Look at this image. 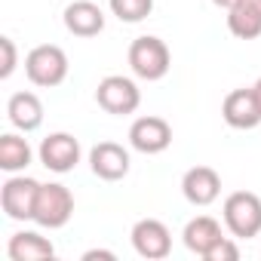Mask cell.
<instances>
[{"instance_id":"6da1fadb","label":"cell","mask_w":261,"mask_h":261,"mask_svg":"<svg viewBox=\"0 0 261 261\" xmlns=\"http://www.w3.org/2000/svg\"><path fill=\"white\" fill-rule=\"evenodd\" d=\"M129 68H133V74L139 80H148V83L163 80L172 68V53L160 37L142 34L129 43Z\"/></svg>"},{"instance_id":"7a4b0ae2","label":"cell","mask_w":261,"mask_h":261,"mask_svg":"<svg viewBox=\"0 0 261 261\" xmlns=\"http://www.w3.org/2000/svg\"><path fill=\"white\" fill-rule=\"evenodd\" d=\"M68 68H71V65H68V56H65V49L56 46V43H40V46H34V49L25 56V74H28V80H31L34 86H40V89H53V86L65 83Z\"/></svg>"},{"instance_id":"3957f363","label":"cell","mask_w":261,"mask_h":261,"mask_svg":"<svg viewBox=\"0 0 261 261\" xmlns=\"http://www.w3.org/2000/svg\"><path fill=\"white\" fill-rule=\"evenodd\" d=\"M224 224L237 240H252L261 233V197L252 191H233L224 200Z\"/></svg>"},{"instance_id":"277c9868","label":"cell","mask_w":261,"mask_h":261,"mask_svg":"<svg viewBox=\"0 0 261 261\" xmlns=\"http://www.w3.org/2000/svg\"><path fill=\"white\" fill-rule=\"evenodd\" d=\"M95 101L101 111L114 114V117H126V114H136L142 105V89L133 77H123V74H108L105 80H98L95 86Z\"/></svg>"},{"instance_id":"5b68a950","label":"cell","mask_w":261,"mask_h":261,"mask_svg":"<svg viewBox=\"0 0 261 261\" xmlns=\"http://www.w3.org/2000/svg\"><path fill=\"white\" fill-rule=\"evenodd\" d=\"M71 215H74V194L59 181L40 185L37 206H34V224L46 230H59L71 221Z\"/></svg>"},{"instance_id":"8992f818","label":"cell","mask_w":261,"mask_h":261,"mask_svg":"<svg viewBox=\"0 0 261 261\" xmlns=\"http://www.w3.org/2000/svg\"><path fill=\"white\" fill-rule=\"evenodd\" d=\"M40 181L31 175H13L0 188V209L13 221H34V206H37Z\"/></svg>"},{"instance_id":"52a82bcc","label":"cell","mask_w":261,"mask_h":261,"mask_svg":"<svg viewBox=\"0 0 261 261\" xmlns=\"http://www.w3.org/2000/svg\"><path fill=\"white\" fill-rule=\"evenodd\" d=\"M80 142L71 136V133H49L43 142H40V148H37V157H40V163L49 169V172H56V175H65V172H71L77 163H80Z\"/></svg>"},{"instance_id":"ba28073f","label":"cell","mask_w":261,"mask_h":261,"mask_svg":"<svg viewBox=\"0 0 261 261\" xmlns=\"http://www.w3.org/2000/svg\"><path fill=\"white\" fill-rule=\"evenodd\" d=\"M129 237H133V249L148 261H160L172 252V233L160 218H139Z\"/></svg>"},{"instance_id":"9c48e42d","label":"cell","mask_w":261,"mask_h":261,"mask_svg":"<svg viewBox=\"0 0 261 261\" xmlns=\"http://www.w3.org/2000/svg\"><path fill=\"white\" fill-rule=\"evenodd\" d=\"M129 145H133L139 154H163L172 145V126L163 117H139L133 126H129Z\"/></svg>"},{"instance_id":"30bf717a","label":"cell","mask_w":261,"mask_h":261,"mask_svg":"<svg viewBox=\"0 0 261 261\" xmlns=\"http://www.w3.org/2000/svg\"><path fill=\"white\" fill-rule=\"evenodd\" d=\"M129 166H133L129 151L123 145H117V142H98L89 151V169L101 181H120V178H126Z\"/></svg>"},{"instance_id":"8fae6325","label":"cell","mask_w":261,"mask_h":261,"mask_svg":"<svg viewBox=\"0 0 261 261\" xmlns=\"http://www.w3.org/2000/svg\"><path fill=\"white\" fill-rule=\"evenodd\" d=\"M181 194L191 206H209L221 197V175L212 166H191L181 175Z\"/></svg>"},{"instance_id":"7c38bea8","label":"cell","mask_w":261,"mask_h":261,"mask_svg":"<svg viewBox=\"0 0 261 261\" xmlns=\"http://www.w3.org/2000/svg\"><path fill=\"white\" fill-rule=\"evenodd\" d=\"M221 117L230 129H255L261 123V108L252 89H233L221 101Z\"/></svg>"},{"instance_id":"4fadbf2b","label":"cell","mask_w":261,"mask_h":261,"mask_svg":"<svg viewBox=\"0 0 261 261\" xmlns=\"http://www.w3.org/2000/svg\"><path fill=\"white\" fill-rule=\"evenodd\" d=\"M62 19L74 37H95L105 31V13L92 0H74V4H68Z\"/></svg>"},{"instance_id":"5bb4252c","label":"cell","mask_w":261,"mask_h":261,"mask_svg":"<svg viewBox=\"0 0 261 261\" xmlns=\"http://www.w3.org/2000/svg\"><path fill=\"white\" fill-rule=\"evenodd\" d=\"M7 117L19 133H34L43 123V101L34 92H13L7 101Z\"/></svg>"},{"instance_id":"9a60e30c","label":"cell","mask_w":261,"mask_h":261,"mask_svg":"<svg viewBox=\"0 0 261 261\" xmlns=\"http://www.w3.org/2000/svg\"><path fill=\"white\" fill-rule=\"evenodd\" d=\"M7 255L13 261H43V258L56 255V246L46 237H40L37 230H19V233L10 237Z\"/></svg>"},{"instance_id":"2e32d148","label":"cell","mask_w":261,"mask_h":261,"mask_svg":"<svg viewBox=\"0 0 261 261\" xmlns=\"http://www.w3.org/2000/svg\"><path fill=\"white\" fill-rule=\"evenodd\" d=\"M181 240H185L188 252H194V255L203 258V255L221 240V224H218L215 218H209V215H197V218H191V221L185 224Z\"/></svg>"},{"instance_id":"e0dca14e","label":"cell","mask_w":261,"mask_h":261,"mask_svg":"<svg viewBox=\"0 0 261 261\" xmlns=\"http://www.w3.org/2000/svg\"><path fill=\"white\" fill-rule=\"evenodd\" d=\"M34 160V151L28 145V139L16 136V133H7L0 136V169L16 175V172H25Z\"/></svg>"},{"instance_id":"ac0fdd59","label":"cell","mask_w":261,"mask_h":261,"mask_svg":"<svg viewBox=\"0 0 261 261\" xmlns=\"http://www.w3.org/2000/svg\"><path fill=\"white\" fill-rule=\"evenodd\" d=\"M227 28L240 40H255V37H261V13L249 0H240V4H233L227 10Z\"/></svg>"},{"instance_id":"d6986e66","label":"cell","mask_w":261,"mask_h":261,"mask_svg":"<svg viewBox=\"0 0 261 261\" xmlns=\"http://www.w3.org/2000/svg\"><path fill=\"white\" fill-rule=\"evenodd\" d=\"M108 4H111V13L126 25L145 22L154 13V0H108Z\"/></svg>"},{"instance_id":"ffe728a7","label":"cell","mask_w":261,"mask_h":261,"mask_svg":"<svg viewBox=\"0 0 261 261\" xmlns=\"http://www.w3.org/2000/svg\"><path fill=\"white\" fill-rule=\"evenodd\" d=\"M240 258V246L233 243V240H227V237H221L206 255H203V261H237Z\"/></svg>"},{"instance_id":"44dd1931","label":"cell","mask_w":261,"mask_h":261,"mask_svg":"<svg viewBox=\"0 0 261 261\" xmlns=\"http://www.w3.org/2000/svg\"><path fill=\"white\" fill-rule=\"evenodd\" d=\"M0 49H4V65H0V77H13L16 65H19V53H16V43L13 37H0Z\"/></svg>"},{"instance_id":"7402d4cb","label":"cell","mask_w":261,"mask_h":261,"mask_svg":"<svg viewBox=\"0 0 261 261\" xmlns=\"http://www.w3.org/2000/svg\"><path fill=\"white\" fill-rule=\"evenodd\" d=\"M92 258H108V261H114L117 255L108 252V249H89V252H83V261H92Z\"/></svg>"},{"instance_id":"603a6c76","label":"cell","mask_w":261,"mask_h":261,"mask_svg":"<svg viewBox=\"0 0 261 261\" xmlns=\"http://www.w3.org/2000/svg\"><path fill=\"white\" fill-rule=\"evenodd\" d=\"M212 4H215L218 10H230L233 4H240V0H212Z\"/></svg>"},{"instance_id":"cb8c5ba5","label":"cell","mask_w":261,"mask_h":261,"mask_svg":"<svg viewBox=\"0 0 261 261\" xmlns=\"http://www.w3.org/2000/svg\"><path fill=\"white\" fill-rule=\"evenodd\" d=\"M252 92H255V98H258V108H261V77L255 80V86H252Z\"/></svg>"},{"instance_id":"d4e9b609","label":"cell","mask_w":261,"mask_h":261,"mask_svg":"<svg viewBox=\"0 0 261 261\" xmlns=\"http://www.w3.org/2000/svg\"><path fill=\"white\" fill-rule=\"evenodd\" d=\"M249 4H252V7H255L258 13H261V0H249Z\"/></svg>"}]
</instances>
